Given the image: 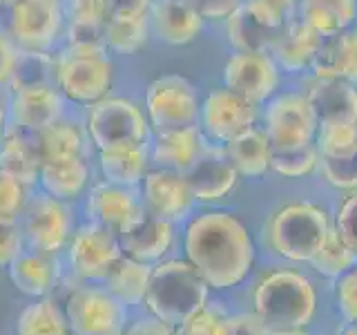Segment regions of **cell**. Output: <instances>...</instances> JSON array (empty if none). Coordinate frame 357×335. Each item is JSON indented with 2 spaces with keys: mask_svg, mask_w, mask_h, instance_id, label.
Segmentation results:
<instances>
[{
  "mask_svg": "<svg viewBox=\"0 0 357 335\" xmlns=\"http://www.w3.org/2000/svg\"><path fill=\"white\" fill-rule=\"evenodd\" d=\"M67 16H70V20L105 22L107 20L105 0H67Z\"/></svg>",
  "mask_w": 357,
  "mask_h": 335,
  "instance_id": "bcb514c9",
  "label": "cell"
},
{
  "mask_svg": "<svg viewBox=\"0 0 357 335\" xmlns=\"http://www.w3.org/2000/svg\"><path fill=\"white\" fill-rule=\"evenodd\" d=\"M150 275L152 268L132 260V257H121V260L109 268L105 279H107V288L109 293L114 295L121 304H141L148 293V284H150Z\"/></svg>",
  "mask_w": 357,
  "mask_h": 335,
  "instance_id": "f1b7e54d",
  "label": "cell"
},
{
  "mask_svg": "<svg viewBox=\"0 0 357 335\" xmlns=\"http://www.w3.org/2000/svg\"><path fill=\"white\" fill-rule=\"evenodd\" d=\"M183 177L195 201H219L239 181V172L228 159L226 148H204Z\"/></svg>",
  "mask_w": 357,
  "mask_h": 335,
  "instance_id": "9a60e30c",
  "label": "cell"
},
{
  "mask_svg": "<svg viewBox=\"0 0 357 335\" xmlns=\"http://www.w3.org/2000/svg\"><path fill=\"white\" fill-rule=\"evenodd\" d=\"M16 128V126H14ZM20 139L25 141L27 150L36 159L38 165H47L56 161H67L74 156H81L83 152V137L74 123L56 121L52 126H45L38 130H20Z\"/></svg>",
  "mask_w": 357,
  "mask_h": 335,
  "instance_id": "ac0fdd59",
  "label": "cell"
},
{
  "mask_svg": "<svg viewBox=\"0 0 357 335\" xmlns=\"http://www.w3.org/2000/svg\"><path fill=\"white\" fill-rule=\"evenodd\" d=\"M148 16L150 29L167 45L192 43L204 27V18L188 0H154Z\"/></svg>",
  "mask_w": 357,
  "mask_h": 335,
  "instance_id": "d6986e66",
  "label": "cell"
},
{
  "mask_svg": "<svg viewBox=\"0 0 357 335\" xmlns=\"http://www.w3.org/2000/svg\"><path fill=\"white\" fill-rule=\"evenodd\" d=\"M321 43L324 38L319 34L308 27L304 20H299L290 22L282 31L277 29L275 40L271 45V54L286 72H301L306 67H312L321 50Z\"/></svg>",
  "mask_w": 357,
  "mask_h": 335,
  "instance_id": "44dd1931",
  "label": "cell"
},
{
  "mask_svg": "<svg viewBox=\"0 0 357 335\" xmlns=\"http://www.w3.org/2000/svg\"><path fill=\"white\" fill-rule=\"evenodd\" d=\"M0 5H3V0H0Z\"/></svg>",
  "mask_w": 357,
  "mask_h": 335,
  "instance_id": "680465c9",
  "label": "cell"
},
{
  "mask_svg": "<svg viewBox=\"0 0 357 335\" xmlns=\"http://www.w3.org/2000/svg\"><path fill=\"white\" fill-rule=\"evenodd\" d=\"M56 85L76 103H98L112 87V63L107 56H76L65 52L56 59Z\"/></svg>",
  "mask_w": 357,
  "mask_h": 335,
  "instance_id": "ba28073f",
  "label": "cell"
},
{
  "mask_svg": "<svg viewBox=\"0 0 357 335\" xmlns=\"http://www.w3.org/2000/svg\"><path fill=\"white\" fill-rule=\"evenodd\" d=\"M201 18H228L234 9L241 5V0H188Z\"/></svg>",
  "mask_w": 357,
  "mask_h": 335,
  "instance_id": "816d5d0a",
  "label": "cell"
},
{
  "mask_svg": "<svg viewBox=\"0 0 357 335\" xmlns=\"http://www.w3.org/2000/svg\"><path fill=\"white\" fill-rule=\"evenodd\" d=\"M150 34V16H130V18H107L105 38L107 47L119 54L139 52Z\"/></svg>",
  "mask_w": 357,
  "mask_h": 335,
  "instance_id": "d590c367",
  "label": "cell"
},
{
  "mask_svg": "<svg viewBox=\"0 0 357 335\" xmlns=\"http://www.w3.org/2000/svg\"><path fill=\"white\" fill-rule=\"evenodd\" d=\"M315 288L295 271L266 275L255 290V315L266 331L304 329L315 315Z\"/></svg>",
  "mask_w": 357,
  "mask_h": 335,
  "instance_id": "3957f363",
  "label": "cell"
},
{
  "mask_svg": "<svg viewBox=\"0 0 357 335\" xmlns=\"http://www.w3.org/2000/svg\"><path fill=\"white\" fill-rule=\"evenodd\" d=\"M201 150H204V141H201L199 128L188 126V128L156 132L152 159L161 168H165V170L185 172L197 161Z\"/></svg>",
  "mask_w": 357,
  "mask_h": 335,
  "instance_id": "603a6c76",
  "label": "cell"
},
{
  "mask_svg": "<svg viewBox=\"0 0 357 335\" xmlns=\"http://www.w3.org/2000/svg\"><path fill=\"white\" fill-rule=\"evenodd\" d=\"M137 208L139 206L130 190L123 186H114V184H100L87 197L89 219L114 232Z\"/></svg>",
  "mask_w": 357,
  "mask_h": 335,
  "instance_id": "4316f807",
  "label": "cell"
},
{
  "mask_svg": "<svg viewBox=\"0 0 357 335\" xmlns=\"http://www.w3.org/2000/svg\"><path fill=\"white\" fill-rule=\"evenodd\" d=\"M266 137L271 148H301L317 132L315 110L304 94H282L266 107Z\"/></svg>",
  "mask_w": 357,
  "mask_h": 335,
  "instance_id": "52a82bcc",
  "label": "cell"
},
{
  "mask_svg": "<svg viewBox=\"0 0 357 335\" xmlns=\"http://www.w3.org/2000/svg\"><path fill=\"white\" fill-rule=\"evenodd\" d=\"M299 0H241L250 14L271 29H282Z\"/></svg>",
  "mask_w": 357,
  "mask_h": 335,
  "instance_id": "b9f144b4",
  "label": "cell"
},
{
  "mask_svg": "<svg viewBox=\"0 0 357 335\" xmlns=\"http://www.w3.org/2000/svg\"><path fill=\"white\" fill-rule=\"evenodd\" d=\"M226 154L243 177H264L271 170V143L266 132L250 128L226 143Z\"/></svg>",
  "mask_w": 357,
  "mask_h": 335,
  "instance_id": "83f0119b",
  "label": "cell"
},
{
  "mask_svg": "<svg viewBox=\"0 0 357 335\" xmlns=\"http://www.w3.org/2000/svg\"><path fill=\"white\" fill-rule=\"evenodd\" d=\"M143 197L145 208L152 215L167 221L185 217L195 204V197L190 193L183 172L165 170V168L152 170L143 177Z\"/></svg>",
  "mask_w": 357,
  "mask_h": 335,
  "instance_id": "2e32d148",
  "label": "cell"
},
{
  "mask_svg": "<svg viewBox=\"0 0 357 335\" xmlns=\"http://www.w3.org/2000/svg\"><path fill=\"white\" fill-rule=\"evenodd\" d=\"M98 163L107 184L132 188L148 174V150H145V143L98 150Z\"/></svg>",
  "mask_w": 357,
  "mask_h": 335,
  "instance_id": "484cf974",
  "label": "cell"
},
{
  "mask_svg": "<svg viewBox=\"0 0 357 335\" xmlns=\"http://www.w3.org/2000/svg\"><path fill=\"white\" fill-rule=\"evenodd\" d=\"M337 304L344 320L357 324V268L342 275L337 284Z\"/></svg>",
  "mask_w": 357,
  "mask_h": 335,
  "instance_id": "ee69618b",
  "label": "cell"
},
{
  "mask_svg": "<svg viewBox=\"0 0 357 335\" xmlns=\"http://www.w3.org/2000/svg\"><path fill=\"white\" fill-rule=\"evenodd\" d=\"M56 83V61L38 50L20 52L16 56V67L11 74L14 89L25 87H54Z\"/></svg>",
  "mask_w": 357,
  "mask_h": 335,
  "instance_id": "e575fe53",
  "label": "cell"
},
{
  "mask_svg": "<svg viewBox=\"0 0 357 335\" xmlns=\"http://www.w3.org/2000/svg\"><path fill=\"white\" fill-rule=\"evenodd\" d=\"M145 107H148L150 126L156 132L195 126L201 112L197 87L178 74L152 81L145 94Z\"/></svg>",
  "mask_w": 357,
  "mask_h": 335,
  "instance_id": "8992f818",
  "label": "cell"
},
{
  "mask_svg": "<svg viewBox=\"0 0 357 335\" xmlns=\"http://www.w3.org/2000/svg\"><path fill=\"white\" fill-rule=\"evenodd\" d=\"M40 184L54 199H76L83 193V188L89 179V168L83 161V156H74L67 161H56L40 165Z\"/></svg>",
  "mask_w": 357,
  "mask_h": 335,
  "instance_id": "f546056e",
  "label": "cell"
},
{
  "mask_svg": "<svg viewBox=\"0 0 357 335\" xmlns=\"http://www.w3.org/2000/svg\"><path fill=\"white\" fill-rule=\"evenodd\" d=\"M331 230L326 212L312 204L279 208L268 226L271 248L293 262H310Z\"/></svg>",
  "mask_w": 357,
  "mask_h": 335,
  "instance_id": "277c9868",
  "label": "cell"
},
{
  "mask_svg": "<svg viewBox=\"0 0 357 335\" xmlns=\"http://www.w3.org/2000/svg\"><path fill=\"white\" fill-rule=\"evenodd\" d=\"M226 87L237 92L239 96L261 103L279 85V72L273 56L264 52H237L230 56L223 70Z\"/></svg>",
  "mask_w": 357,
  "mask_h": 335,
  "instance_id": "7c38bea8",
  "label": "cell"
},
{
  "mask_svg": "<svg viewBox=\"0 0 357 335\" xmlns=\"http://www.w3.org/2000/svg\"><path fill=\"white\" fill-rule=\"evenodd\" d=\"M317 128L319 154L340 156L357 152V123H324Z\"/></svg>",
  "mask_w": 357,
  "mask_h": 335,
  "instance_id": "ab89813d",
  "label": "cell"
},
{
  "mask_svg": "<svg viewBox=\"0 0 357 335\" xmlns=\"http://www.w3.org/2000/svg\"><path fill=\"white\" fill-rule=\"evenodd\" d=\"M3 123H5V114H3V107H0V130H3Z\"/></svg>",
  "mask_w": 357,
  "mask_h": 335,
  "instance_id": "6f0895ef",
  "label": "cell"
},
{
  "mask_svg": "<svg viewBox=\"0 0 357 335\" xmlns=\"http://www.w3.org/2000/svg\"><path fill=\"white\" fill-rule=\"evenodd\" d=\"M20 255V234L14 223L0 221V268H7Z\"/></svg>",
  "mask_w": 357,
  "mask_h": 335,
  "instance_id": "c3c4849f",
  "label": "cell"
},
{
  "mask_svg": "<svg viewBox=\"0 0 357 335\" xmlns=\"http://www.w3.org/2000/svg\"><path fill=\"white\" fill-rule=\"evenodd\" d=\"M344 335H357V324H353V327L346 329V333H344Z\"/></svg>",
  "mask_w": 357,
  "mask_h": 335,
  "instance_id": "9f6ffc18",
  "label": "cell"
},
{
  "mask_svg": "<svg viewBox=\"0 0 357 335\" xmlns=\"http://www.w3.org/2000/svg\"><path fill=\"white\" fill-rule=\"evenodd\" d=\"M27 237L38 253H59L70 234V217L63 204L54 197L36 199L27 212Z\"/></svg>",
  "mask_w": 357,
  "mask_h": 335,
  "instance_id": "ffe728a7",
  "label": "cell"
},
{
  "mask_svg": "<svg viewBox=\"0 0 357 335\" xmlns=\"http://www.w3.org/2000/svg\"><path fill=\"white\" fill-rule=\"evenodd\" d=\"M0 170L18 179L22 186L33 184L40 174V165L27 150L16 128H11L0 143Z\"/></svg>",
  "mask_w": 357,
  "mask_h": 335,
  "instance_id": "836d02e7",
  "label": "cell"
},
{
  "mask_svg": "<svg viewBox=\"0 0 357 335\" xmlns=\"http://www.w3.org/2000/svg\"><path fill=\"white\" fill-rule=\"evenodd\" d=\"M65 318L74 335H123L126 311L114 295L76 290L67 299Z\"/></svg>",
  "mask_w": 357,
  "mask_h": 335,
  "instance_id": "9c48e42d",
  "label": "cell"
},
{
  "mask_svg": "<svg viewBox=\"0 0 357 335\" xmlns=\"http://www.w3.org/2000/svg\"><path fill=\"white\" fill-rule=\"evenodd\" d=\"M208 282L190 262H161L152 268L145 304L167 327H181L206 308Z\"/></svg>",
  "mask_w": 357,
  "mask_h": 335,
  "instance_id": "7a4b0ae2",
  "label": "cell"
},
{
  "mask_svg": "<svg viewBox=\"0 0 357 335\" xmlns=\"http://www.w3.org/2000/svg\"><path fill=\"white\" fill-rule=\"evenodd\" d=\"M152 0H105L107 18H130L145 16L150 11Z\"/></svg>",
  "mask_w": 357,
  "mask_h": 335,
  "instance_id": "f907efd6",
  "label": "cell"
},
{
  "mask_svg": "<svg viewBox=\"0 0 357 335\" xmlns=\"http://www.w3.org/2000/svg\"><path fill=\"white\" fill-rule=\"evenodd\" d=\"M18 335H70V322L54 299H40L20 313Z\"/></svg>",
  "mask_w": 357,
  "mask_h": 335,
  "instance_id": "d6a6232c",
  "label": "cell"
},
{
  "mask_svg": "<svg viewBox=\"0 0 357 335\" xmlns=\"http://www.w3.org/2000/svg\"><path fill=\"white\" fill-rule=\"evenodd\" d=\"M301 20L321 38L346 31L357 16V0H299Z\"/></svg>",
  "mask_w": 357,
  "mask_h": 335,
  "instance_id": "d4e9b609",
  "label": "cell"
},
{
  "mask_svg": "<svg viewBox=\"0 0 357 335\" xmlns=\"http://www.w3.org/2000/svg\"><path fill=\"white\" fill-rule=\"evenodd\" d=\"M319 168L331 186L342 190H357V152L340 156L319 154Z\"/></svg>",
  "mask_w": 357,
  "mask_h": 335,
  "instance_id": "60d3db41",
  "label": "cell"
},
{
  "mask_svg": "<svg viewBox=\"0 0 357 335\" xmlns=\"http://www.w3.org/2000/svg\"><path fill=\"white\" fill-rule=\"evenodd\" d=\"M185 255L212 288H230L248 275L255 248L248 230L230 212H204L185 230Z\"/></svg>",
  "mask_w": 357,
  "mask_h": 335,
  "instance_id": "6da1fadb",
  "label": "cell"
},
{
  "mask_svg": "<svg viewBox=\"0 0 357 335\" xmlns=\"http://www.w3.org/2000/svg\"><path fill=\"white\" fill-rule=\"evenodd\" d=\"M319 163V150L312 143L301 148H271V170L288 179L306 177Z\"/></svg>",
  "mask_w": 357,
  "mask_h": 335,
  "instance_id": "74e56055",
  "label": "cell"
},
{
  "mask_svg": "<svg viewBox=\"0 0 357 335\" xmlns=\"http://www.w3.org/2000/svg\"><path fill=\"white\" fill-rule=\"evenodd\" d=\"M226 20H228V40L237 52H264V54L271 52L277 29L266 27L243 5L234 9Z\"/></svg>",
  "mask_w": 357,
  "mask_h": 335,
  "instance_id": "4dcf8cb0",
  "label": "cell"
},
{
  "mask_svg": "<svg viewBox=\"0 0 357 335\" xmlns=\"http://www.w3.org/2000/svg\"><path fill=\"white\" fill-rule=\"evenodd\" d=\"M199 117L212 139L228 143L232 139H237L239 134L255 128L257 110L252 100L239 96L228 87H223L206 96V100L201 103Z\"/></svg>",
  "mask_w": 357,
  "mask_h": 335,
  "instance_id": "8fae6325",
  "label": "cell"
},
{
  "mask_svg": "<svg viewBox=\"0 0 357 335\" xmlns=\"http://www.w3.org/2000/svg\"><path fill=\"white\" fill-rule=\"evenodd\" d=\"M63 25L59 0H16L11 7V31L29 50H43L56 40Z\"/></svg>",
  "mask_w": 357,
  "mask_h": 335,
  "instance_id": "5bb4252c",
  "label": "cell"
},
{
  "mask_svg": "<svg viewBox=\"0 0 357 335\" xmlns=\"http://www.w3.org/2000/svg\"><path fill=\"white\" fill-rule=\"evenodd\" d=\"M105 22L70 20L67 27V52L76 56H105L107 54Z\"/></svg>",
  "mask_w": 357,
  "mask_h": 335,
  "instance_id": "f35d334b",
  "label": "cell"
},
{
  "mask_svg": "<svg viewBox=\"0 0 357 335\" xmlns=\"http://www.w3.org/2000/svg\"><path fill=\"white\" fill-rule=\"evenodd\" d=\"M22 199H25V186L0 170V221L14 223L22 208Z\"/></svg>",
  "mask_w": 357,
  "mask_h": 335,
  "instance_id": "7bdbcfd3",
  "label": "cell"
},
{
  "mask_svg": "<svg viewBox=\"0 0 357 335\" xmlns=\"http://www.w3.org/2000/svg\"><path fill=\"white\" fill-rule=\"evenodd\" d=\"M123 257L116 232L100 223H89L81 228L70 246L72 268L81 277H103Z\"/></svg>",
  "mask_w": 357,
  "mask_h": 335,
  "instance_id": "4fadbf2b",
  "label": "cell"
},
{
  "mask_svg": "<svg viewBox=\"0 0 357 335\" xmlns=\"http://www.w3.org/2000/svg\"><path fill=\"white\" fill-rule=\"evenodd\" d=\"M223 335H268L257 315H234L223 320Z\"/></svg>",
  "mask_w": 357,
  "mask_h": 335,
  "instance_id": "681fc988",
  "label": "cell"
},
{
  "mask_svg": "<svg viewBox=\"0 0 357 335\" xmlns=\"http://www.w3.org/2000/svg\"><path fill=\"white\" fill-rule=\"evenodd\" d=\"M126 335H172V331L161 320H143L130 327Z\"/></svg>",
  "mask_w": 357,
  "mask_h": 335,
  "instance_id": "db71d44e",
  "label": "cell"
},
{
  "mask_svg": "<svg viewBox=\"0 0 357 335\" xmlns=\"http://www.w3.org/2000/svg\"><path fill=\"white\" fill-rule=\"evenodd\" d=\"M337 232L357 253V193L346 199L337 212Z\"/></svg>",
  "mask_w": 357,
  "mask_h": 335,
  "instance_id": "7dc6e473",
  "label": "cell"
},
{
  "mask_svg": "<svg viewBox=\"0 0 357 335\" xmlns=\"http://www.w3.org/2000/svg\"><path fill=\"white\" fill-rule=\"evenodd\" d=\"M304 96L315 110L317 126L324 123H357V87L344 78L312 76Z\"/></svg>",
  "mask_w": 357,
  "mask_h": 335,
  "instance_id": "e0dca14e",
  "label": "cell"
},
{
  "mask_svg": "<svg viewBox=\"0 0 357 335\" xmlns=\"http://www.w3.org/2000/svg\"><path fill=\"white\" fill-rule=\"evenodd\" d=\"M87 130L98 150L143 145L148 139V121L128 98H100L89 110Z\"/></svg>",
  "mask_w": 357,
  "mask_h": 335,
  "instance_id": "5b68a950",
  "label": "cell"
},
{
  "mask_svg": "<svg viewBox=\"0 0 357 335\" xmlns=\"http://www.w3.org/2000/svg\"><path fill=\"white\" fill-rule=\"evenodd\" d=\"M116 239L126 257L148 264L161 260L172 246V223L139 206L116 228Z\"/></svg>",
  "mask_w": 357,
  "mask_h": 335,
  "instance_id": "30bf717a",
  "label": "cell"
},
{
  "mask_svg": "<svg viewBox=\"0 0 357 335\" xmlns=\"http://www.w3.org/2000/svg\"><path fill=\"white\" fill-rule=\"evenodd\" d=\"M315 76L321 78H344L357 85V31H342L321 43V50L312 63Z\"/></svg>",
  "mask_w": 357,
  "mask_h": 335,
  "instance_id": "cb8c5ba5",
  "label": "cell"
},
{
  "mask_svg": "<svg viewBox=\"0 0 357 335\" xmlns=\"http://www.w3.org/2000/svg\"><path fill=\"white\" fill-rule=\"evenodd\" d=\"M16 56L18 52L11 47V43L0 36V83L11 81V74H14L16 67Z\"/></svg>",
  "mask_w": 357,
  "mask_h": 335,
  "instance_id": "f5cc1de1",
  "label": "cell"
},
{
  "mask_svg": "<svg viewBox=\"0 0 357 335\" xmlns=\"http://www.w3.org/2000/svg\"><path fill=\"white\" fill-rule=\"evenodd\" d=\"M9 277L20 293L40 297L54 284V268L40 255H18L9 264Z\"/></svg>",
  "mask_w": 357,
  "mask_h": 335,
  "instance_id": "1f68e13d",
  "label": "cell"
},
{
  "mask_svg": "<svg viewBox=\"0 0 357 335\" xmlns=\"http://www.w3.org/2000/svg\"><path fill=\"white\" fill-rule=\"evenodd\" d=\"M357 262V253L342 239L337 228H331L321 248L310 260L312 268L324 277H342L349 273Z\"/></svg>",
  "mask_w": 357,
  "mask_h": 335,
  "instance_id": "8d00e7d4",
  "label": "cell"
},
{
  "mask_svg": "<svg viewBox=\"0 0 357 335\" xmlns=\"http://www.w3.org/2000/svg\"><path fill=\"white\" fill-rule=\"evenodd\" d=\"M63 98L56 87H25L16 89L11 103V119L20 130H38L61 121Z\"/></svg>",
  "mask_w": 357,
  "mask_h": 335,
  "instance_id": "7402d4cb",
  "label": "cell"
},
{
  "mask_svg": "<svg viewBox=\"0 0 357 335\" xmlns=\"http://www.w3.org/2000/svg\"><path fill=\"white\" fill-rule=\"evenodd\" d=\"M271 335H308L301 329H288V331H271Z\"/></svg>",
  "mask_w": 357,
  "mask_h": 335,
  "instance_id": "11a10c76",
  "label": "cell"
},
{
  "mask_svg": "<svg viewBox=\"0 0 357 335\" xmlns=\"http://www.w3.org/2000/svg\"><path fill=\"white\" fill-rule=\"evenodd\" d=\"M172 335H223V318L204 308L201 313H197L192 320L181 324L178 331Z\"/></svg>",
  "mask_w": 357,
  "mask_h": 335,
  "instance_id": "f6af8a7d",
  "label": "cell"
}]
</instances>
